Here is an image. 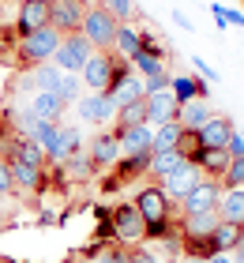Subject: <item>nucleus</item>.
Masks as SVG:
<instances>
[{
  "label": "nucleus",
  "mask_w": 244,
  "mask_h": 263,
  "mask_svg": "<svg viewBox=\"0 0 244 263\" xmlns=\"http://www.w3.org/2000/svg\"><path fill=\"white\" fill-rule=\"evenodd\" d=\"M38 147L45 151V162H68L71 154H79V151H83V136H79V128L49 124Z\"/></svg>",
  "instance_id": "nucleus-1"
},
{
  "label": "nucleus",
  "mask_w": 244,
  "mask_h": 263,
  "mask_svg": "<svg viewBox=\"0 0 244 263\" xmlns=\"http://www.w3.org/2000/svg\"><path fill=\"white\" fill-rule=\"evenodd\" d=\"M64 42V34H60L57 27H42V30H30V34H23V42H19V57L27 64H45L49 57L57 53V45Z\"/></svg>",
  "instance_id": "nucleus-2"
},
{
  "label": "nucleus",
  "mask_w": 244,
  "mask_h": 263,
  "mask_svg": "<svg viewBox=\"0 0 244 263\" xmlns=\"http://www.w3.org/2000/svg\"><path fill=\"white\" fill-rule=\"evenodd\" d=\"M109 226H113V241H120V245L143 241V214L136 211V203H117L109 211Z\"/></svg>",
  "instance_id": "nucleus-3"
},
{
  "label": "nucleus",
  "mask_w": 244,
  "mask_h": 263,
  "mask_svg": "<svg viewBox=\"0 0 244 263\" xmlns=\"http://www.w3.org/2000/svg\"><path fill=\"white\" fill-rule=\"evenodd\" d=\"M90 53H94V45L87 42V34H64V42L57 45V53H53V61L60 71H83V64L90 61Z\"/></svg>",
  "instance_id": "nucleus-4"
},
{
  "label": "nucleus",
  "mask_w": 244,
  "mask_h": 263,
  "mask_svg": "<svg viewBox=\"0 0 244 263\" xmlns=\"http://www.w3.org/2000/svg\"><path fill=\"white\" fill-rule=\"evenodd\" d=\"M83 34H87L90 45L109 49V45H113V34H117V19L109 15L105 8H87V15H83Z\"/></svg>",
  "instance_id": "nucleus-5"
},
{
  "label": "nucleus",
  "mask_w": 244,
  "mask_h": 263,
  "mask_svg": "<svg viewBox=\"0 0 244 263\" xmlns=\"http://www.w3.org/2000/svg\"><path fill=\"white\" fill-rule=\"evenodd\" d=\"M136 211L143 214V222H165V218H173L169 214V196L162 192V184H146L136 192Z\"/></svg>",
  "instance_id": "nucleus-6"
},
{
  "label": "nucleus",
  "mask_w": 244,
  "mask_h": 263,
  "mask_svg": "<svg viewBox=\"0 0 244 263\" xmlns=\"http://www.w3.org/2000/svg\"><path fill=\"white\" fill-rule=\"evenodd\" d=\"M218 199H222V181L203 177V181L180 199V207H184V214H207V211H218Z\"/></svg>",
  "instance_id": "nucleus-7"
},
{
  "label": "nucleus",
  "mask_w": 244,
  "mask_h": 263,
  "mask_svg": "<svg viewBox=\"0 0 244 263\" xmlns=\"http://www.w3.org/2000/svg\"><path fill=\"white\" fill-rule=\"evenodd\" d=\"M79 79L87 83L90 94H105L109 83H113V57H109V53H90V61L83 64Z\"/></svg>",
  "instance_id": "nucleus-8"
},
{
  "label": "nucleus",
  "mask_w": 244,
  "mask_h": 263,
  "mask_svg": "<svg viewBox=\"0 0 244 263\" xmlns=\"http://www.w3.org/2000/svg\"><path fill=\"white\" fill-rule=\"evenodd\" d=\"M83 15H87V4H83V0H53L49 27H57L60 34H79L83 30Z\"/></svg>",
  "instance_id": "nucleus-9"
},
{
  "label": "nucleus",
  "mask_w": 244,
  "mask_h": 263,
  "mask_svg": "<svg viewBox=\"0 0 244 263\" xmlns=\"http://www.w3.org/2000/svg\"><path fill=\"white\" fill-rule=\"evenodd\" d=\"M76 113H79V121H87V124H109L117 117V105L109 102V94H87V98L76 102Z\"/></svg>",
  "instance_id": "nucleus-10"
},
{
  "label": "nucleus",
  "mask_w": 244,
  "mask_h": 263,
  "mask_svg": "<svg viewBox=\"0 0 244 263\" xmlns=\"http://www.w3.org/2000/svg\"><path fill=\"white\" fill-rule=\"evenodd\" d=\"M199 181H203V170H199V165H192V162H188L184 170H177V173L162 177L158 184H162V192H165L169 199H177V203H180V199H184V196H188V192H192V188L199 184Z\"/></svg>",
  "instance_id": "nucleus-11"
},
{
  "label": "nucleus",
  "mask_w": 244,
  "mask_h": 263,
  "mask_svg": "<svg viewBox=\"0 0 244 263\" xmlns=\"http://www.w3.org/2000/svg\"><path fill=\"white\" fill-rule=\"evenodd\" d=\"M177 109H180V102L173 98V90H158V94H146V124H151V128L177 121Z\"/></svg>",
  "instance_id": "nucleus-12"
},
{
  "label": "nucleus",
  "mask_w": 244,
  "mask_h": 263,
  "mask_svg": "<svg viewBox=\"0 0 244 263\" xmlns=\"http://www.w3.org/2000/svg\"><path fill=\"white\" fill-rule=\"evenodd\" d=\"M49 15H53V0H23L19 4V30H42L49 27Z\"/></svg>",
  "instance_id": "nucleus-13"
},
{
  "label": "nucleus",
  "mask_w": 244,
  "mask_h": 263,
  "mask_svg": "<svg viewBox=\"0 0 244 263\" xmlns=\"http://www.w3.org/2000/svg\"><path fill=\"white\" fill-rule=\"evenodd\" d=\"M120 158V136L117 128L113 132H98V136L90 139V162L94 165H117Z\"/></svg>",
  "instance_id": "nucleus-14"
},
{
  "label": "nucleus",
  "mask_w": 244,
  "mask_h": 263,
  "mask_svg": "<svg viewBox=\"0 0 244 263\" xmlns=\"http://www.w3.org/2000/svg\"><path fill=\"white\" fill-rule=\"evenodd\" d=\"M195 136H199L203 147H226L229 136H233V121L222 117V113H211V117H207V124L195 132Z\"/></svg>",
  "instance_id": "nucleus-15"
},
{
  "label": "nucleus",
  "mask_w": 244,
  "mask_h": 263,
  "mask_svg": "<svg viewBox=\"0 0 244 263\" xmlns=\"http://www.w3.org/2000/svg\"><path fill=\"white\" fill-rule=\"evenodd\" d=\"M229 162H233V154H229L226 147H203V154H199V170H203V177H211V181H222L226 177V170H229Z\"/></svg>",
  "instance_id": "nucleus-16"
},
{
  "label": "nucleus",
  "mask_w": 244,
  "mask_h": 263,
  "mask_svg": "<svg viewBox=\"0 0 244 263\" xmlns=\"http://www.w3.org/2000/svg\"><path fill=\"white\" fill-rule=\"evenodd\" d=\"M218 218L229 222V226H244V188H222Z\"/></svg>",
  "instance_id": "nucleus-17"
},
{
  "label": "nucleus",
  "mask_w": 244,
  "mask_h": 263,
  "mask_svg": "<svg viewBox=\"0 0 244 263\" xmlns=\"http://www.w3.org/2000/svg\"><path fill=\"white\" fill-rule=\"evenodd\" d=\"M120 136V154H136V151H151L154 128L151 124H132V128H117Z\"/></svg>",
  "instance_id": "nucleus-18"
},
{
  "label": "nucleus",
  "mask_w": 244,
  "mask_h": 263,
  "mask_svg": "<svg viewBox=\"0 0 244 263\" xmlns=\"http://www.w3.org/2000/svg\"><path fill=\"white\" fill-rule=\"evenodd\" d=\"M30 113L38 117V121H45V124H60V113H64V102H60L53 90H38V94L30 98Z\"/></svg>",
  "instance_id": "nucleus-19"
},
{
  "label": "nucleus",
  "mask_w": 244,
  "mask_h": 263,
  "mask_svg": "<svg viewBox=\"0 0 244 263\" xmlns=\"http://www.w3.org/2000/svg\"><path fill=\"white\" fill-rule=\"evenodd\" d=\"M207 117H211V98H192V102H184L177 109L180 128H188V132H199L207 124Z\"/></svg>",
  "instance_id": "nucleus-20"
},
{
  "label": "nucleus",
  "mask_w": 244,
  "mask_h": 263,
  "mask_svg": "<svg viewBox=\"0 0 244 263\" xmlns=\"http://www.w3.org/2000/svg\"><path fill=\"white\" fill-rule=\"evenodd\" d=\"M105 94H109V102H113L117 109H120V105H128V102H136V98H146V94H143V76L132 71V76H124L120 83H113Z\"/></svg>",
  "instance_id": "nucleus-21"
},
{
  "label": "nucleus",
  "mask_w": 244,
  "mask_h": 263,
  "mask_svg": "<svg viewBox=\"0 0 244 263\" xmlns=\"http://www.w3.org/2000/svg\"><path fill=\"white\" fill-rule=\"evenodd\" d=\"M11 165V181H15V192H42V165H27L8 158Z\"/></svg>",
  "instance_id": "nucleus-22"
},
{
  "label": "nucleus",
  "mask_w": 244,
  "mask_h": 263,
  "mask_svg": "<svg viewBox=\"0 0 244 263\" xmlns=\"http://www.w3.org/2000/svg\"><path fill=\"white\" fill-rule=\"evenodd\" d=\"M169 90H173V98H177L180 105H184V102H192V98H211L207 83L192 79V76H173V79H169Z\"/></svg>",
  "instance_id": "nucleus-23"
},
{
  "label": "nucleus",
  "mask_w": 244,
  "mask_h": 263,
  "mask_svg": "<svg viewBox=\"0 0 244 263\" xmlns=\"http://www.w3.org/2000/svg\"><path fill=\"white\" fill-rule=\"evenodd\" d=\"M218 222H222V218H218V211H207V214H184V218H180V233H188V237H211Z\"/></svg>",
  "instance_id": "nucleus-24"
},
{
  "label": "nucleus",
  "mask_w": 244,
  "mask_h": 263,
  "mask_svg": "<svg viewBox=\"0 0 244 263\" xmlns=\"http://www.w3.org/2000/svg\"><path fill=\"white\" fill-rule=\"evenodd\" d=\"M180 136H184V128H180V121L158 124V128H154V139H151V154H162V151H177Z\"/></svg>",
  "instance_id": "nucleus-25"
},
{
  "label": "nucleus",
  "mask_w": 244,
  "mask_h": 263,
  "mask_svg": "<svg viewBox=\"0 0 244 263\" xmlns=\"http://www.w3.org/2000/svg\"><path fill=\"white\" fill-rule=\"evenodd\" d=\"M184 154L180 151H162V154H151V173L162 181V177H169V173H177V170H184Z\"/></svg>",
  "instance_id": "nucleus-26"
},
{
  "label": "nucleus",
  "mask_w": 244,
  "mask_h": 263,
  "mask_svg": "<svg viewBox=\"0 0 244 263\" xmlns=\"http://www.w3.org/2000/svg\"><path fill=\"white\" fill-rule=\"evenodd\" d=\"M113 45H117V53L120 57H136L143 49V42H139V30L136 27H128V23H117V34H113Z\"/></svg>",
  "instance_id": "nucleus-27"
},
{
  "label": "nucleus",
  "mask_w": 244,
  "mask_h": 263,
  "mask_svg": "<svg viewBox=\"0 0 244 263\" xmlns=\"http://www.w3.org/2000/svg\"><path fill=\"white\" fill-rule=\"evenodd\" d=\"M143 170H151V151H136V154H120L117 158V177H136Z\"/></svg>",
  "instance_id": "nucleus-28"
},
{
  "label": "nucleus",
  "mask_w": 244,
  "mask_h": 263,
  "mask_svg": "<svg viewBox=\"0 0 244 263\" xmlns=\"http://www.w3.org/2000/svg\"><path fill=\"white\" fill-rule=\"evenodd\" d=\"M240 233H244V226L218 222V226H214V233H211V241H214V252H233V248H237V241H240Z\"/></svg>",
  "instance_id": "nucleus-29"
},
{
  "label": "nucleus",
  "mask_w": 244,
  "mask_h": 263,
  "mask_svg": "<svg viewBox=\"0 0 244 263\" xmlns=\"http://www.w3.org/2000/svg\"><path fill=\"white\" fill-rule=\"evenodd\" d=\"M132 124H146V98H136L117 109V128H132Z\"/></svg>",
  "instance_id": "nucleus-30"
},
{
  "label": "nucleus",
  "mask_w": 244,
  "mask_h": 263,
  "mask_svg": "<svg viewBox=\"0 0 244 263\" xmlns=\"http://www.w3.org/2000/svg\"><path fill=\"white\" fill-rule=\"evenodd\" d=\"M57 98L60 102H79V94H83V79H79V71H64V76H60V83H57Z\"/></svg>",
  "instance_id": "nucleus-31"
},
{
  "label": "nucleus",
  "mask_w": 244,
  "mask_h": 263,
  "mask_svg": "<svg viewBox=\"0 0 244 263\" xmlns=\"http://www.w3.org/2000/svg\"><path fill=\"white\" fill-rule=\"evenodd\" d=\"M8 158H15V162H27V165H45V151L38 147V143H30V139H19L15 147H11Z\"/></svg>",
  "instance_id": "nucleus-32"
},
{
  "label": "nucleus",
  "mask_w": 244,
  "mask_h": 263,
  "mask_svg": "<svg viewBox=\"0 0 244 263\" xmlns=\"http://www.w3.org/2000/svg\"><path fill=\"white\" fill-rule=\"evenodd\" d=\"M60 71L57 64H38L34 68V76H30V87H38V90H57V83H60Z\"/></svg>",
  "instance_id": "nucleus-33"
},
{
  "label": "nucleus",
  "mask_w": 244,
  "mask_h": 263,
  "mask_svg": "<svg viewBox=\"0 0 244 263\" xmlns=\"http://www.w3.org/2000/svg\"><path fill=\"white\" fill-rule=\"evenodd\" d=\"M132 68H136V76H158V71H165L162 57H158V53H146V49H139L136 57H132Z\"/></svg>",
  "instance_id": "nucleus-34"
},
{
  "label": "nucleus",
  "mask_w": 244,
  "mask_h": 263,
  "mask_svg": "<svg viewBox=\"0 0 244 263\" xmlns=\"http://www.w3.org/2000/svg\"><path fill=\"white\" fill-rule=\"evenodd\" d=\"M64 165H68V173L76 177V181H87V177L94 173V162H90V154H83V151H79V154H71V158H68Z\"/></svg>",
  "instance_id": "nucleus-35"
},
{
  "label": "nucleus",
  "mask_w": 244,
  "mask_h": 263,
  "mask_svg": "<svg viewBox=\"0 0 244 263\" xmlns=\"http://www.w3.org/2000/svg\"><path fill=\"white\" fill-rule=\"evenodd\" d=\"M102 8L109 11V15H113L117 23H124V19H132V15H136V4H132V0H102Z\"/></svg>",
  "instance_id": "nucleus-36"
},
{
  "label": "nucleus",
  "mask_w": 244,
  "mask_h": 263,
  "mask_svg": "<svg viewBox=\"0 0 244 263\" xmlns=\"http://www.w3.org/2000/svg\"><path fill=\"white\" fill-rule=\"evenodd\" d=\"M222 188H244V154H237V158L229 162V170L222 177Z\"/></svg>",
  "instance_id": "nucleus-37"
},
{
  "label": "nucleus",
  "mask_w": 244,
  "mask_h": 263,
  "mask_svg": "<svg viewBox=\"0 0 244 263\" xmlns=\"http://www.w3.org/2000/svg\"><path fill=\"white\" fill-rule=\"evenodd\" d=\"M169 71H158V76H143V94H158V90H169Z\"/></svg>",
  "instance_id": "nucleus-38"
},
{
  "label": "nucleus",
  "mask_w": 244,
  "mask_h": 263,
  "mask_svg": "<svg viewBox=\"0 0 244 263\" xmlns=\"http://www.w3.org/2000/svg\"><path fill=\"white\" fill-rule=\"evenodd\" d=\"M0 196H15V181H11V165H8V158H0Z\"/></svg>",
  "instance_id": "nucleus-39"
},
{
  "label": "nucleus",
  "mask_w": 244,
  "mask_h": 263,
  "mask_svg": "<svg viewBox=\"0 0 244 263\" xmlns=\"http://www.w3.org/2000/svg\"><path fill=\"white\" fill-rule=\"evenodd\" d=\"M124 256H128L124 248H117V245H113V248H105L102 256H94V263H124Z\"/></svg>",
  "instance_id": "nucleus-40"
},
{
  "label": "nucleus",
  "mask_w": 244,
  "mask_h": 263,
  "mask_svg": "<svg viewBox=\"0 0 244 263\" xmlns=\"http://www.w3.org/2000/svg\"><path fill=\"white\" fill-rule=\"evenodd\" d=\"M132 263H165L158 252H151V248H136V252H132Z\"/></svg>",
  "instance_id": "nucleus-41"
},
{
  "label": "nucleus",
  "mask_w": 244,
  "mask_h": 263,
  "mask_svg": "<svg viewBox=\"0 0 244 263\" xmlns=\"http://www.w3.org/2000/svg\"><path fill=\"white\" fill-rule=\"evenodd\" d=\"M192 64H195V71H203V79H207V83H218V71L207 64L203 57H192Z\"/></svg>",
  "instance_id": "nucleus-42"
},
{
  "label": "nucleus",
  "mask_w": 244,
  "mask_h": 263,
  "mask_svg": "<svg viewBox=\"0 0 244 263\" xmlns=\"http://www.w3.org/2000/svg\"><path fill=\"white\" fill-rule=\"evenodd\" d=\"M226 151L233 154V158H237V154H244V132H237V128H233V136H229V143H226Z\"/></svg>",
  "instance_id": "nucleus-43"
},
{
  "label": "nucleus",
  "mask_w": 244,
  "mask_h": 263,
  "mask_svg": "<svg viewBox=\"0 0 244 263\" xmlns=\"http://www.w3.org/2000/svg\"><path fill=\"white\" fill-rule=\"evenodd\" d=\"M173 19H177V27H184V30H192V19L184 15V11H173Z\"/></svg>",
  "instance_id": "nucleus-44"
},
{
  "label": "nucleus",
  "mask_w": 244,
  "mask_h": 263,
  "mask_svg": "<svg viewBox=\"0 0 244 263\" xmlns=\"http://www.w3.org/2000/svg\"><path fill=\"white\" fill-rule=\"evenodd\" d=\"M207 263H233V259H229L226 252H218V256H211V259H207Z\"/></svg>",
  "instance_id": "nucleus-45"
},
{
  "label": "nucleus",
  "mask_w": 244,
  "mask_h": 263,
  "mask_svg": "<svg viewBox=\"0 0 244 263\" xmlns=\"http://www.w3.org/2000/svg\"><path fill=\"white\" fill-rule=\"evenodd\" d=\"M180 263H207V259H195V256H184V259H180Z\"/></svg>",
  "instance_id": "nucleus-46"
},
{
  "label": "nucleus",
  "mask_w": 244,
  "mask_h": 263,
  "mask_svg": "<svg viewBox=\"0 0 244 263\" xmlns=\"http://www.w3.org/2000/svg\"><path fill=\"white\" fill-rule=\"evenodd\" d=\"M0 263H15V259H8V256H0Z\"/></svg>",
  "instance_id": "nucleus-47"
},
{
  "label": "nucleus",
  "mask_w": 244,
  "mask_h": 263,
  "mask_svg": "<svg viewBox=\"0 0 244 263\" xmlns=\"http://www.w3.org/2000/svg\"><path fill=\"white\" fill-rule=\"evenodd\" d=\"M240 4H244V0H240Z\"/></svg>",
  "instance_id": "nucleus-48"
}]
</instances>
